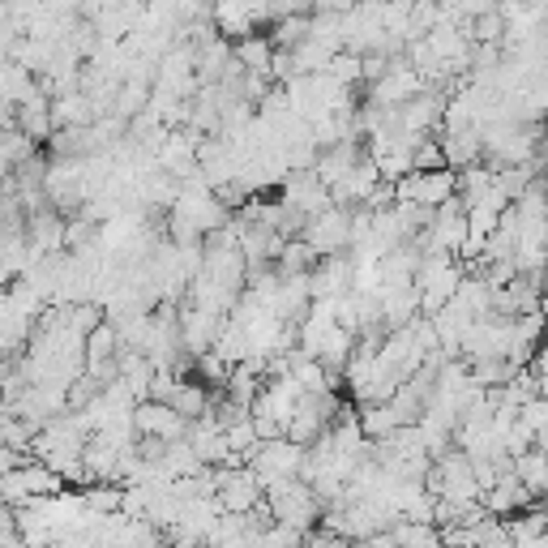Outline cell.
<instances>
[{
    "instance_id": "6da1fadb",
    "label": "cell",
    "mask_w": 548,
    "mask_h": 548,
    "mask_svg": "<svg viewBox=\"0 0 548 548\" xmlns=\"http://www.w3.org/2000/svg\"><path fill=\"white\" fill-rule=\"evenodd\" d=\"M219 506L223 514H253L266 506V489L249 467H219Z\"/></svg>"
},
{
    "instance_id": "7a4b0ae2",
    "label": "cell",
    "mask_w": 548,
    "mask_h": 548,
    "mask_svg": "<svg viewBox=\"0 0 548 548\" xmlns=\"http://www.w3.org/2000/svg\"><path fill=\"white\" fill-rule=\"evenodd\" d=\"M91 206H103V219H108V223H116V201H111V198H99V201H91ZM82 219H99V210H91V215H86V210H82Z\"/></svg>"
},
{
    "instance_id": "3957f363",
    "label": "cell",
    "mask_w": 548,
    "mask_h": 548,
    "mask_svg": "<svg viewBox=\"0 0 548 548\" xmlns=\"http://www.w3.org/2000/svg\"><path fill=\"white\" fill-rule=\"evenodd\" d=\"M201 548H215V544H201Z\"/></svg>"
}]
</instances>
